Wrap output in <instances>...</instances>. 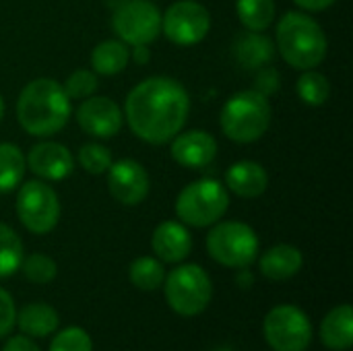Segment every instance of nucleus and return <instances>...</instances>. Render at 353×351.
Wrapping results in <instances>:
<instances>
[{
  "instance_id": "obj_1",
  "label": "nucleus",
  "mask_w": 353,
  "mask_h": 351,
  "mask_svg": "<svg viewBox=\"0 0 353 351\" xmlns=\"http://www.w3.org/2000/svg\"><path fill=\"white\" fill-rule=\"evenodd\" d=\"M190 114V95L170 77H149L126 95L124 118L134 137L149 145H165L182 132Z\"/></svg>"
},
{
  "instance_id": "obj_2",
  "label": "nucleus",
  "mask_w": 353,
  "mask_h": 351,
  "mask_svg": "<svg viewBox=\"0 0 353 351\" xmlns=\"http://www.w3.org/2000/svg\"><path fill=\"white\" fill-rule=\"evenodd\" d=\"M70 118V99L62 83L41 77L29 81L17 99V120L31 137H52L60 132Z\"/></svg>"
},
{
  "instance_id": "obj_3",
  "label": "nucleus",
  "mask_w": 353,
  "mask_h": 351,
  "mask_svg": "<svg viewBox=\"0 0 353 351\" xmlns=\"http://www.w3.org/2000/svg\"><path fill=\"white\" fill-rule=\"evenodd\" d=\"M275 37L281 58L298 70L316 68L327 58L329 41L325 29L306 12H285L277 23Z\"/></svg>"
},
{
  "instance_id": "obj_4",
  "label": "nucleus",
  "mask_w": 353,
  "mask_h": 351,
  "mask_svg": "<svg viewBox=\"0 0 353 351\" xmlns=\"http://www.w3.org/2000/svg\"><path fill=\"white\" fill-rule=\"evenodd\" d=\"M273 110L269 97L256 89H246L234 93L221 108L219 126L223 134L240 145L256 143L269 130Z\"/></svg>"
},
{
  "instance_id": "obj_5",
  "label": "nucleus",
  "mask_w": 353,
  "mask_h": 351,
  "mask_svg": "<svg viewBox=\"0 0 353 351\" xmlns=\"http://www.w3.org/2000/svg\"><path fill=\"white\" fill-rule=\"evenodd\" d=\"M230 207L228 188L213 180L201 178L184 186L176 199V215L184 225L209 228L215 225Z\"/></svg>"
},
{
  "instance_id": "obj_6",
  "label": "nucleus",
  "mask_w": 353,
  "mask_h": 351,
  "mask_svg": "<svg viewBox=\"0 0 353 351\" xmlns=\"http://www.w3.org/2000/svg\"><path fill=\"white\" fill-rule=\"evenodd\" d=\"M163 294L168 306L180 317H196L205 312L213 296V283L207 271L194 263L180 265L165 273Z\"/></svg>"
},
{
  "instance_id": "obj_7",
  "label": "nucleus",
  "mask_w": 353,
  "mask_h": 351,
  "mask_svg": "<svg viewBox=\"0 0 353 351\" xmlns=\"http://www.w3.org/2000/svg\"><path fill=\"white\" fill-rule=\"evenodd\" d=\"M211 259L228 269H246L259 257V236L242 221H217L207 236Z\"/></svg>"
},
{
  "instance_id": "obj_8",
  "label": "nucleus",
  "mask_w": 353,
  "mask_h": 351,
  "mask_svg": "<svg viewBox=\"0 0 353 351\" xmlns=\"http://www.w3.org/2000/svg\"><path fill=\"white\" fill-rule=\"evenodd\" d=\"M17 217L31 234H50L60 221V199L43 180H29L19 186Z\"/></svg>"
},
{
  "instance_id": "obj_9",
  "label": "nucleus",
  "mask_w": 353,
  "mask_h": 351,
  "mask_svg": "<svg viewBox=\"0 0 353 351\" xmlns=\"http://www.w3.org/2000/svg\"><path fill=\"white\" fill-rule=\"evenodd\" d=\"M263 333L271 350L306 351L312 341V323L302 308L281 304L267 312Z\"/></svg>"
},
{
  "instance_id": "obj_10",
  "label": "nucleus",
  "mask_w": 353,
  "mask_h": 351,
  "mask_svg": "<svg viewBox=\"0 0 353 351\" xmlns=\"http://www.w3.org/2000/svg\"><path fill=\"white\" fill-rule=\"evenodd\" d=\"M112 29L126 46H149L161 33V12L149 0H124L114 8Z\"/></svg>"
},
{
  "instance_id": "obj_11",
  "label": "nucleus",
  "mask_w": 353,
  "mask_h": 351,
  "mask_svg": "<svg viewBox=\"0 0 353 351\" xmlns=\"http://www.w3.org/2000/svg\"><path fill=\"white\" fill-rule=\"evenodd\" d=\"M211 29L209 10L196 0H178L161 14L163 35L178 46L201 43Z\"/></svg>"
},
{
  "instance_id": "obj_12",
  "label": "nucleus",
  "mask_w": 353,
  "mask_h": 351,
  "mask_svg": "<svg viewBox=\"0 0 353 351\" xmlns=\"http://www.w3.org/2000/svg\"><path fill=\"white\" fill-rule=\"evenodd\" d=\"M105 174H108V190L118 203L134 207L149 197V188H151L149 174L139 161L128 157L112 161Z\"/></svg>"
},
{
  "instance_id": "obj_13",
  "label": "nucleus",
  "mask_w": 353,
  "mask_h": 351,
  "mask_svg": "<svg viewBox=\"0 0 353 351\" xmlns=\"http://www.w3.org/2000/svg\"><path fill=\"white\" fill-rule=\"evenodd\" d=\"M77 124L81 130L95 139H112L122 130L124 114L110 97H87L77 110Z\"/></svg>"
},
{
  "instance_id": "obj_14",
  "label": "nucleus",
  "mask_w": 353,
  "mask_h": 351,
  "mask_svg": "<svg viewBox=\"0 0 353 351\" xmlns=\"http://www.w3.org/2000/svg\"><path fill=\"white\" fill-rule=\"evenodd\" d=\"M25 161H27V168L39 180H46V182L64 180L72 174V168H74L70 151L62 143H56V141H43V143L33 145Z\"/></svg>"
},
{
  "instance_id": "obj_15",
  "label": "nucleus",
  "mask_w": 353,
  "mask_h": 351,
  "mask_svg": "<svg viewBox=\"0 0 353 351\" xmlns=\"http://www.w3.org/2000/svg\"><path fill=\"white\" fill-rule=\"evenodd\" d=\"M170 143L174 161L188 170H205L217 155V141L211 132L205 130L178 132Z\"/></svg>"
},
{
  "instance_id": "obj_16",
  "label": "nucleus",
  "mask_w": 353,
  "mask_h": 351,
  "mask_svg": "<svg viewBox=\"0 0 353 351\" xmlns=\"http://www.w3.org/2000/svg\"><path fill=\"white\" fill-rule=\"evenodd\" d=\"M151 248L161 263H182L192 250V236L180 221H163L151 236Z\"/></svg>"
},
{
  "instance_id": "obj_17",
  "label": "nucleus",
  "mask_w": 353,
  "mask_h": 351,
  "mask_svg": "<svg viewBox=\"0 0 353 351\" xmlns=\"http://www.w3.org/2000/svg\"><path fill=\"white\" fill-rule=\"evenodd\" d=\"M225 188L242 199H256L269 188V174L261 163L242 159L228 168Z\"/></svg>"
},
{
  "instance_id": "obj_18",
  "label": "nucleus",
  "mask_w": 353,
  "mask_h": 351,
  "mask_svg": "<svg viewBox=\"0 0 353 351\" xmlns=\"http://www.w3.org/2000/svg\"><path fill=\"white\" fill-rule=\"evenodd\" d=\"M234 56L246 70H259L273 62L275 43L263 31H244L234 41Z\"/></svg>"
},
{
  "instance_id": "obj_19",
  "label": "nucleus",
  "mask_w": 353,
  "mask_h": 351,
  "mask_svg": "<svg viewBox=\"0 0 353 351\" xmlns=\"http://www.w3.org/2000/svg\"><path fill=\"white\" fill-rule=\"evenodd\" d=\"M302 265H304V257L292 244H277V246L269 248L259 261L261 273L271 281L292 279L294 275L300 273Z\"/></svg>"
},
{
  "instance_id": "obj_20",
  "label": "nucleus",
  "mask_w": 353,
  "mask_h": 351,
  "mask_svg": "<svg viewBox=\"0 0 353 351\" xmlns=\"http://www.w3.org/2000/svg\"><path fill=\"white\" fill-rule=\"evenodd\" d=\"M321 341L333 351H347L353 345V310L350 304L333 308L321 325Z\"/></svg>"
},
{
  "instance_id": "obj_21",
  "label": "nucleus",
  "mask_w": 353,
  "mask_h": 351,
  "mask_svg": "<svg viewBox=\"0 0 353 351\" xmlns=\"http://www.w3.org/2000/svg\"><path fill=\"white\" fill-rule=\"evenodd\" d=\"M14 325L21 329L23 335L31 337V339H39V337H48L52 335L58 325H60V317L58 312L43 302H33L27 304L19 314Z\"/></svg>"
},
{
  "instance_id": "obj_22",
  "label": "nucleus",
  "mask_w": 353,
  "mask_h": 351,
  "mask_svg": "<svg viewBox=\"0 0 353 351\" xmlns=\"http://www.w3.org/2000/svg\"><path fill=\"white\" fill-rule=\"evenodd\" d=\"M130 62V50L120 39H105L91 52V68L95 74L114 77L120 74Z\"/></svg>"
},
{
  "instance_id": "obj_23",
  "label": "nucleus",
  "mask_w": 353,
  "mask_h": 351,
  "mask_svg": "<svg viewBox=\"0 0 353 351\" xmlns=\"http://www.w3.org/2000/svg\"><path fill=\"white\" fill-rule=\"evenodd\" d=\"M27 170L23 151L14 143H0V194L21 186Z\"/></svg>"
},
{
  "instance_id": "obj_24",
  "label": "nucleus",
  "mask_w": 353,
  "mask_h": 351,
  "mask_svg": "<svg viewBox=\"0 0 353 351\" xmlns=\"http://www.w3.org/2000/svg\"><path fill=\"white\" fill-rule=\"evenodd\" d=\"M236 10L248 31H267L275 21V0H238Z\"/></svg>"
},
{
  "instance_id": "obj_25",
  "label": "nucleus",
  "mask_w": 353,
  "mask_h": 351,
  "mask_svg": "<svg viewBox=\"0 0 353 351\" xmlns=\"http://www.w3.org/2000/svg\"><path fill=\"white\" fill-rule=\"evenodd\" d=\"M128 277H130V283L137 290H141V292H155V290H159L163 285L165 269H163L159 259L141 257V259L132 261V265L128 269Z\"/></svg>"
},
{
  "instance_id": "obj_26",
  "label": "nucleus",
  "mask_w": 353,
  "mask_h": 351,
  "mask_svg": "<svg viewBox=\"0 0 353 351\" xmlns=\"http://www.w3.org/2000/svg\"><path fill=\"white\" fill-rule=\"evenodd\" d=\"M296 91H298V97L306 106L321 108L331 97V83H329V79L323 72H316V70L310 68V70H304L300 74Z\"/></svg>"
},
{
  "instance_id": "obj_27",
  "label": "nucleus",
  "mask_w": 353,
  "mask_h": 351,
  "mask_svg": "<svg viewBox=\"0 0 353 351\" xmlns=\"http://www.w3.org/2000/svg\"><path fill=\"white\" fill-rule=\"evenodd\" d=\"M23 263V242L19 234L0 221V279L10 277L21 269Z\"/></svg>"
},
{
  "instance_id": "obj_28",
  "label": "nucleus",
  "mask_w": 353,
  "mask_h": 351,
  "mask_svg": "<svg viewBox=\"0 0 353 351\" xmlns=\"http://www.w3.org/2000/svg\"><path fill=\"white\" fill-rule=\"evenodd\" d=\"M112 151L99 143H87L79 149V163L87 174H105L112 166Z\"/></svg>"
},
{
  "instance_id": "obj_29",
  "label": "nucleus",
  "mask_w": 353,
  "mask_h": 351,
  "mask_svg": "<svg viewBox=\"0 0 353 351\" xmlns=\"http://www.w3.org/2000/svg\"><path fill=\"white\" fill-rule=\"evenodd\" d=\"M21 269H23V275H25L31 283H39V285L54 281L56 275H58L56 263H54L48 254H41V252H35V254L23 259Z\"/></svg>"
},
{
  "instance_id": "obj_30",
  "label": "nucleus",
  "mask_w": 353,
  "mask_h": 351,
  "mask_svg": "<svg viewBox=\"0 0 353 351\" xmlns=\"http://www.w3.org/2000/svg\"><path fill=\"white\" fill-rule=\"evenodd\" d=\"M62 87H64L68 99H87L97 91L99 81H97V74L93 70L79 68L72 74H68V79Z\"/></svg>"
},
{
  "instance_id": "obj_31",
  "label": "nucleus",
  "mask_w": 353,
  "mask_h": 351,
  "mask_svg": "<svg viewBox=\"0 0 353 351\" xmlns=\"http://www.w3.org/2000/svg\"><path fill=\"white\" fill-rule=\"evenodd\" d=\"M50 351H93V341L85 329L68 327L54 337Z\"/></svg>"
},
{
  "instance_id": "obj_32",
  "label": "nucleus",
  "mask_w": 353,
  "mask_h": 351,
  "mask_svg": "<svg viewBox=\"0 0 353 351\" xmlns=\"http://www.w3.org/2000/svg\"><path fill=\"white\" fill-rule=\"evenodd\" d=\"M279 85H281V77H279V70L273 68L271 64L263 66L256 70V77H254V89L259 93H263L265 97L273 95L279 91Z\"/></svg>"
},
{
  "instance_id": "obj_33",
  "label": "nucleus",
  "mask_w": 353,
  "mask_h": 351,
  "mask_svg": "<svg viewBox=\"0 0 353 351\" xmlns=\"http://www.w3.org/2000/svg\"><path fill=\"white\" fill-rule=\"evenodd\" d=\"M14 321H17V308H14V302L10 298V294L6 290L0 288V339L6 337L12 327H14Z\"/></svg>"
},
{
  "instance_id": "obj_34",
  "label": "nucleus",
  "mask_w": 353,
  "mask_h": 351,
  "mask_svg": "<svg viewBox=\"0 0 353 351\" xmlns=\"http://www.w3.org/2000/svg\"><path fill=\"white\" fill-rule=\"evenodd\" d=\"M2 351H41V350H39V345H37L31 337H27V335H19V337H10V339L4 343Z\"/></svg>"
},
{
  "instance_id": "obj_35",
  "label": "nucleus",
  "mask_w": 353,
  "mask_h": 351,
  "mask_svg": "<svg viewBox=\"0 0 353 351\" xmlns=\"http://www.w3.org/2000/svg\"><path fill=\"white\" fill-rule=\"evenodd\" d=\"M294 2L308 12H321V10H327L329 6H333L337 0H294Z\"/></svg>"
},
{
  "instance_id": "obj_36",
  "label": "nucleus",
  "mask_w": 353,
  "mask_h": 351,
  "mask_svg": "<svg viewBox=\"0 0 353 351\" xmlns=\"http://www.w3.org/2000/svg\"><path fill=\"white\" fill-rule=\"evenodd\" d=\"M130 58H132L139 66H145V64H149V60H151V52H149L147 46H132Z\"/></svg>"
},
{
  "instance_id": "obj_37",
  "label": "nucleus",
  "mask_w": 353,
  "mask_h": 351,
  "mask_svg": "<svg viewBox=\"0 0 353 351\" xmlns=\"http://www.w3.org/2000/svg\"><path fill=\"white\" fill-rule=\"evenodd\" d=\"M2 118H4V99L0 95V122H2Z\"/></svg>"
},
{
  "instance_id": "obj_38",
  "label": "nucleus",
  "mask_w": 353,
  "mask_h": 351,
  "mask_svg": "<svg viewBox=\"0 0 353 351\" xmlns=\"http://www.w3.org/2000/svg\"><path fill=\"white\" fill-rule=\"evenodd\" d=\"M217 351H232V350H217Z\"/></svg>"
}]
</instances>
